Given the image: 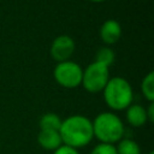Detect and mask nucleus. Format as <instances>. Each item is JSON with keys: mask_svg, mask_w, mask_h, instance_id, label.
<instances>
[{"mask_svg": "<svg viewBox=\"0 0 154 154\" xmlns=\"http://www.w3.org/2000/svg\"><path fill=\"white\" fill-rule=\"evenodd\" d=\"M59 134L63 144L75 149L89 144L94 138L91 120L82 114H73L61 120Z\"/></svg>", "mask_w": 154, "mask_h": 154, "instance_id": "f257e3e1", "label": "nucleus"}, {"mask_svg": "<svg viewBox=\"0 0 154 154\" xmlns=\"http://www.w3.org/2000/svg\"><path fill=\"white\" fill-rule=\"evenodd\" d=\"M93 124V134L101 143L114 144L118 143L125 132L123 120L113 112H101L99 113Z\"/></svg>", "mask_w": 154, "mask_h": 154, "instance_id": "f03ea898", "label": "nucleus"}, {"mask_svg": "<svg viewBox=\"0 0 154 154\" xmlns=\"http://www.w3.org/2000/svg\"><path fill=\"white\" fill-rule=\"evenodd\" d=\"M102 93L106 105L113 111H124L132 103V87L124 77L109 78Z\"/></svg>", "mask_w": 154, "mask_h": 154, "instance_id": "7ed1b4c3", "label": "nucleus"}, {"mask_svg": "<svg viewBox=\"0 0 154 154\" xmlns=\"http://www.w3.org/2000/svg\"><path fill=\"white\" fill-rule=\"evenodd\" d=\"M109 78V67L93 61L83 70L81 85L89 93H100L103 90Z\"/></svg>", "mask_w": 154, "mask_h": 154, "instance_id": "20e7f679", "label": "nucleus"}, {"mask_svg": "<svg viewBox=\"0 0 154 154\" xmlns=\"http://www.w3.org/2000/svg\"><path fill=\"white\" fill-rule=\"evenodd\" d=\"M83 69L79 64L72 60L58 63L53 70V77L55 82L67 89H73L82 83Z\"/></svg>", "mask_w": 154, "mask_h": 154, "instance_id": "39448f33", "label": "nucleus"}, {"mask_svg": "<svg viewBox=\"0 0 154 154\" xmlns=\"http://www.w3.org/2000/svg\"><path fill=\"white\" fill-rule=\"evenodd\" d=\"M75 48H76V43L71 36L59 35L53 40L49 48V53L51 57L57 63H61L70 60V58L75 52Z\"/></svg>", "mask_w": 154, "mask_h": 154, "instance_id": "423d86ee", "label": "nucleus"}, {"mask_svg": "<svg viewBox=\"0 0 154 154\" xmlns=\"http://www.w3.org/2000/svg\"><path fill=\"white\" fill-rule=\"evenodd\" d=\"M122 36V25L116 19H107L102 23L100 28V37L102 42L107 46L113 45L119 41Z\"/></svg>", "mask_w": 154, "mask_h": 154, "instance_id": "0eeeda50", "label": "nucleus"}, {"mask_svg": "<svg viewBox=\"0 0 154 154\" xmlns=\"http://www.w3.org/2000/svg\"><path fill=\"white\" fill-rule=\"evenodd\" d=\"M125 111H126L125 112L126 122L134 128L143 126L148 122L147 113H146V107H143L140 103H131Z\"/></svg>", "mask_w": 154, "mask_h": 154, "instance_id": "6e6552de", "label": "nucleus"}, {"mask_svg": "<svg viewBox=\"0 0 154 154\" xmlns=\"http://www.w3.org/2000/svg\"><path fill=\"white\" fill-rule=\"evenodd\" d=\"M37 142L43 149L53 152L63 144L60 134L55 130H40L37 135Z\"/></svg>", "mask_w": 154, "mask_h": 154, "instance_id": "1a4fd4ad", "label": "nucleus"}, {"mask_svg": "<svg viewBox=\"0 0 154 154\" xmlns=\"http://www.w3.org/2000/svg\"><path fill=\"white\" fill-rule=\"evenodd\" d=\"M60 125H61V118L57 113H53V112L45 113L38 120L40 130H55V131H59Z\"/></svg>", "mask_w": 154, "mask_h": 154, "instance_id": "9d476101", "label": "nucleus"}, {"mask_svg": "<svg viewBox=\"0 0 154 154\" xmlns=\"http://www.w3.org/2000/svg\"><path fill=\"white\" fill-rule=\"evenodd\" d=\"M117 154H141V148L137 142L131 138H122L116 146Z\"/></svg>", "mask_w": 154, "mask_h": 154, "instance_id": "9b49d317", "label": "nucleus"}, {"mask_svg": "<svg viewBox=\"0 0 154 154\" xmlns=\"http://www.w3.org/2000/svg\"><path fill=\"white\" fill-rule=\"evenodd\" d=\"M116 60V53L112 48L107 47V46H103V47H100L95 54V60L94 61H97L100 64H103L106 65L107 67H109L111 65H113Z\"/></svg>", "mask_w": 154, "mask_h": 154, "instance_id": "f8f14e48", "label": "nucleus"}, {"mask_svg": "<svg viewBox=\"0 0 154 154\" xmlns=\"http://www.w3.org/2000/svg\"><path fill=\"white\" fill-rule=\"evenodd\" d=\"M141 91L143 96L149 101H154V72H148L141 82Z\"/></svg>", "mask_w": 154, "mask_h": 154, "instance_id": "ddd939ff", "label": "nucleus"}, {"mask_svg": "<svg viewBox=\"0 0 154 154\" xmlns=\"http://www.w3.org/2000/svg\"><path fill=\"white\" fill-rule=\"evenodd\" d=\"M90 154H117V150H116V146L114 144H108V143H99L96 144Z\"/></svg>", "mask_w": 154, "mask_h": 154, "instance_id": "4468645a", "label": "nucleus"}, {"mask_svg": "<svg viewBox=\"0 0 154 154\" xmlns=\"http://www.w3.org/2000/svg\"><path fill=\"white\" fill-rule=\"evenodd\" d=\"M53 154H79V152H78V149H75L72 147L61 144L59 148H57L53 152Z\"/></svg>", "mask_w": 154, "mask_h": 154, "instance_id": "2eb2a0df", "label": "nucleus"}, {"mask_svg": "<svg viewBox=\"0 0 154 154\" xmlns=\"http://www.w3.org/2000/svg\"><path fill=\"white\" fill-rule=\"evenodd\" d=\"M146 113H147V119L148 122H153L154 120V103L149 102V106L146 108Z\"/></svg>", "mask_w": 154, "mask_h": 154, "instance_id": "dca6fc26", "label": "nucleus"}, {"mask_svg": "<svg viewBox=\"0 0 154 154\" xmlns=\"http://www.w3.org/2000/svg\"><path fill=\"white\" fill-rule=\"evenodd\" d=\"M89 1H91V2H103V1H106V0H89Z\"/></svg>", "mask_w": 154, "mask_h": 154, "instance_id": "f3484780", "label": "nucleus"}, {"mask_svg": "<svg viewBox=\"0 0 154 154\" xmlns=\"http://www.w3.org/2000/svg\"><path fill=\"white\" fill-rule=\"evenodd\" d=\"M148 154H154V152H153V150H150V152H149Z\"/></svg>", "mask_w": 154, "mask_h": 154, "instance_id": "a211bd4d", "label": "nucleus"}]
</instances>
